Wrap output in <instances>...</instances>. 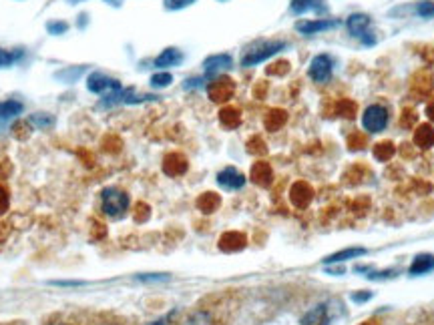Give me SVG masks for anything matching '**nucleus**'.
<instances>
[{
	"mask_svg": "<svg viewBox=\"0 0 434 325\" xmlns=\"http://www.w3.org/2000/svg\"><path fill=\"white\" fill-rule=\"evenodd\" d=\"M370 25H372V18L368 14H352L348 20H346V28L352 37L362 39L364 44H374V37L370 35Z\"/></svg>",
	"mask_w": 434,
	"mask_h": 325,
	"instance_id": "423d86ee",
	"label": "nucleus"
},
{
	"mask_svg": "<svg viewBox=\"0 0 434 325\" xmlns=\"http://www.w3.org/2000/svg\"><path fill=\"white\" fill-rule=\"evenodd\" d=\"M219 121H222V125L227 127V129H236L237 125L241 123V115H239V111H237V109H234V106H227V109H224V111L219 113Z\"/></svg>",
	"mask_w": 434,
	"mask_h": 325,
	"instance_id": "412c9836",
	"label": "nucleus"
},
{
	"mask_svg": "<svg viewBox=\"0 0 434 325\" xmlns=\"http://www.w3.org/2000/svg\"><path fill=\"white\" fill-rule=\"evenodd\" d=\"M330 324V312L328 305H316L302 317L300 325H328Z\"/></svg>",
	"mask_w": 434,
	"mask_h": 325,
	"instance_id": "4468645a",
	"label": "nucleus"
},
{
	"mask_svg": "<svg viewBox=\"0 0 434 325\" xmlns=\"http://www.w3.org/2000/svg\"><path fill=\"white\" fill-rule=\"evenodd\" d=\"M47 30H49V35H54V37L65 35L66 30H68V23H65V20H53V23L47 25Z\"/></svg>",
	"mask_w": 434,
	"mask_h": 325,
	"instance_id": "cd10ccee",
	"label": "nucleus"
},
{
	"mask_svg": "<svg viewBox=\"0 0 434 325\" xmlns=\"http://www.w3.org/2000/svg\"><path fill=\"white\" fill-rule=\"evenodd\" d=\"M193 2H195V0H163V4H165L167 11H181V8L191 6Z\"/></svg>",
	"mask_w": 434,
	"mask_h": 325,
	"instance_id": "c85d7f7f",
	"label": "nucleus"
},
{
	"mask_svg": "<svg viewBox=\"0 0 434 325\" xmlns=\"http://www.w3.org/2000/svg\"><path fill=\"white\" fill-rule=\"evenodd\" d=\"M332 73H334V61L330 54H318L312 59L310 63V68H308V75L310 78L318 82V85H324L332 78Z\"/></svg>",
	"mask_w": 434,
	"mask_h": 325,
	"instance_id": "20e7f679",
	"label": "nucleus"
},
{
	"mask_svg": "<svg viewBox=\"0 0 434 325\" xmlns=\"http://www.w3.org/2000/svg\"><path fill=\"white\" fill-rule=\"evenodd\" d=\"M246 247V237L241 233H225L219 239V249H224L227 253L231 251H239V249Z\"/></svg>",
	"mask_w": 434,
	"mask_h": 325,
	"instance_id": "6ab92c4d",
	"label": "nucleus"
},
{
	"mask_svg": "<svg viewBox=\"0 0 434 325\" xmlns=\"http://www.w3.org/2000/svg\"><path fill=\"white\" fill-rule=\"evenodd\" d=\"M105 2H111V4H115V6H117V4H121V0H105Z\"/></svg>",
	"mask_w": 434,
	"mask_h": 325,
	"instance_id": "c9c22d12",
	"label": "nucleus"
},
{
	"mask_svg": "<svg viewBox=\"0 0 434 325\" xmlns=\"http://www.w3.org/2000/svg\"><path fill=\"white\" fill-rule=\"evenodd\" d=\"M370 295H372V293H356L352 300H354V301H366V300H370Z\"/></svg>",
	"mask_w": 434,
	"mask_h": 325,
	"instance_id": "2f4dec72",
	"label": "nucleus"
},
{
	"mask_svg": "<svg viewBox=\"0 0 434 325\" xmlns=\"http://www.w3.org/2000/svg\"><path fill=\"white\" fill-rule=\"evenodd\" d=\"M336 26H338V20L318 18V20H300V23H296V30L306 35V37H310V35H318V32H324V30L336 28Z\"/></svg>",
	"mask_w": 434,
	"mask_h": 325,
	"instance_id": "1a4fd4ad",
	"label": "nucleus"
},
{
	"mask_svg": "<svg viewBox=\"0 0 434 325\" xmlns=\"http://www.w3.org/2000/svg\"><path fill=\"white\" fill-rule=\"evenodd\" d=\"M428 115H430V118L434 121V104H433V106H428Z\"/></svg>",
	"mask_w": 434,
	"mask_h": 325,
	"instance_id": "f704fd0d",
	"label": "nucleus"
},
{
	"mask_svg": "<svg viewBox=\"0 0 434 325\" xmlns=\"http://www.w3.org/2000/svg\"><path fill=\"white\" fill-rule=\"evenodd\" d=\"M362 125L370 133H380L388 125V111L382 104H372L362 115Z\"/></svg>",
	"mask_w": 434,
	"mask_h": 325,
	"instance_id": "39448f33",
	"label": "nucleus"
},
{
	"mask_svg": "<svg viewBox=\"0 0 434 325\" xmlns=\"http://www.w3.org/2000/svg\"><path fill=\"white\" fill-rule=\"evenodd\" d=\"M362 255H366V249L350 247L344 249V251H338V253H334V255H330L328 259L324 261H326V263H342V261L356 259V257H362Z\"/></svg>",
	"mask_w": 434,
	"mask_h": 325,
	"instance_id": "aec40b11",
	"label": "nucleus"
},
{
	"mask_svg": "<svg viewBox=\"0 0 434 325\" xmlns=\"http://www.w3.org/2000/svg\"><path fill=\"white\" fill-rule=\"evenodd\" d=\"M181 63H183V52L179 51V49H173V47H169V49H165V51L159 54L153 65L163 70V68L179 66Z\"/></svg>",
	"mask_w": 434,
	"mask_h": 325,
	"instance_id": "ddd939ff",
	"label": "nucleus"
},
{
	"mask_svg": "<svg viewBox=\"0 0 434 325\" xmlns=\"http://www.w3.org/2000/svg\"><path fill=\"white\" fill-rule=\"evenodd\" d=\"M416 143L421 145V147H430V145L434 143V133L430 127H421L418 129V133H416Z\"/></svg>",
	"mask_w": 434,
	"mask_h": 325,
	"instance_id": "a878e982",
	"label": "nucleus"
},
{
	"mask_svg": "<svg viewBox=\"0 0 434 325\" xmlns=\"http://www.w3.org/2000/svg\"><path fill=\"white\" fill-rule=\"evenodd\" d=\"M171 82L173 75L171 73H165V70H161V73L151 77V87H153V89H165V87H169Z\"/></svg>",
	"mask_w": 434,
	"mask_h": 325,
	"instance_id": "393cba45",
	"label": "nucleus"
},
{
	"mask_svg": "<svg viewBox=\"0 0 434 325\" xmlns=\"http://www.w3.org/2000/svg\"><path fill=\"white\" fill-rule=\"evenodd\" d=\"M430 271H434V255H430V253L416 255L412 265H410V269H408L410 275H426Z\"/></svg>",
	"mask_w": 434,
	"mask_h": 325,
	"instance_id": "2eb2a0df",
	"label": "nucleus"
},
{
	"mask_svg": "<svg viewBox=\"0 0 434 325\" xmlns=\"http://www.w3.org/2000/svg\"><path fill=\"white\" fill-rule=\"evenodd\" d=\"M20 56H23V51H6V49H0V68H6V66L14 65Z\"/></svg>",
	"mask_w": 434,
	"mask_h": 325,
	"instance_id": "b1692460",
	"label": "nucleus"
},
{
	"mask_svg": "<svg viewBox=\"0 0 434 325\" xmlns=\"http://www.w3.org/2000/svg\"><path fill=\"white\" fill-rule=\"evenodd\" d=\"M286 47H288V44H286L284 40H267V42H260V44H255V47H251V49L246 51V54L241 56V66H248V68H250V66L260 65L263 61L276 56L277 52H282Z\"/></svg>",
	"mask_w": 434,
	"mask_h": 325,
	"instance_id": "f257e3e1",
	"label": "nucleus"
},
{
	"mask_svg": "<svg viewBox=\"0 0 434 325\" xmlns=\"http://www.w3.org/2000/svg\"><path fill=\"white\" fill-rule=\"evenodd\" d=\"M234 66V59L229 56V54H211V56H207L205 61H203V68H205V73L207 75H219L222 70H227V68H231Z\"/></svg>",
	"mask_w": 434,
	"mask_h": 325,
	"instance_id": "9b49d317",
	"label": "nucleus"
},
{
	"mask_svg": "<svg viewBox=\"0 0 434 325\" xmlns=\"http://www.w3.org/2000/svg\"><path fill=\"white\" fill-rule=\"evenodd\" d=\"M289 11L294 14H326L328 13V4H326V0H291Z\"/></svg>",
	"mask_w": 434,
	"mask_h": 325,
	"instance_id": "9d476101",
	"label": "nucleus"
},
{
	"mask_svg": "<svg viewBox=\"0 0 434 325\" xmlns=\"http://www.w3.org/2000/svg\"><path fill=\"white\" fill-rule=\"evenodd\" d=\"M89 325H121V324H117V321H109V319H99V321H92V324Z\"/></svg>",
	"mask_w": 434,
	"mask_h": 325,
	"instance_id": "473e14b6",
	"label": "nucleus"
},
{
	"mask_svg": "<svg viewBox=\"0 0 434 325\" xmlns=\"http://www.w3.org/2000/svg\"><path fill=\"white\" fill-rule=\"evenodd\" d=\"M272 167L267 165V163H263V161H260V163H255L253 167H251V179L258 183V185H262V187H267L270 183H272Z\"/></svg>",
	"mask_w": 434,
	"mask_h": 325,
	"instance_id": "f3484780",
	"label": "nucleus"
},
{
	"mask_svg": "<svg viewBox=\"0 0 434 325\" xmlns=\"http://www.w3.org/2000/svg\"><path fill=\"white\" fill-rule=\"evenodd\" d=\"M217 183L227 191H237L246 185V175L241 171H237L236 167H225L224 171H219Z\"/></svg>",
	"mask_w": 434,
	"mask_h": 325,
	"instance_id": "6e6552de",
	"label": "nucleus"
},
{
	"mask_svg": "<svg viewBox=\"0 0 434 325\" xmlns=\"http://www.w3.org/2000/svg\"><path fill=\"white\" fill-rule=\"evenodd\" d=\"M145 325H169V324H167V319H159V321H149V324Z\"/></svg>",
	"mask_w": 434,
	"mask_h": 325,
	"instance_id": "72a5a7b5",
	"label": "nucleus"
},
{
	"mask_svg": "<svg viewBox=\"0 0 434 325\" xmlns=\"http://www.w3.org/2000/svg\"><path fill=\"white\" fill-rule=\"evenodd\" d=\"M416 14L422 18H433L434 16V2H421L416 6Z\"/></svg>",
	"mask_w": 434,
	"mask_h": 325,
	"instance_id": "c756f323",
	"label": "nucleus"
},
{
	"mask_svg": "<svg viewBox=\"0 0 434 325\" xmlns=\"http://www.w3.org/2000/svg\"><path fill=\"white\" fill-rule=\"evenodd\" d=\"M23 111H25V104L20 101H14V99L2 101L0 103V121H13L18 115H23Z\"/></svg>",
	"mask_w": 434,
	"mask_h": 325,
	"instance_id": "dca6fc26",
	"label": "nucleus"
},
{
	"mask_svg": "<svg viewBox=\"0 0 434 325\" xmlns=\"http://www.w3.org/2000/svg\"><path fill=\"white\" fill-rule=\"evenodd\" d=\"M286 121V115L282 113V111H272L270 115H267V118H265V125H267V129H277V127H282V123Z\"/></svg>",
	"mask_w": 434,
	"mask_h": 325,
	"instance_id": "bb28decb",
	"label": "nucleus"
},
{
	"mask_svg": "<svg viewBox=\"0 0 434 325\" xmlns=\"http://www.w3.org/2000/svg\"><path fill=\"white\" fill-rule=\"evenodd\" d=\"M163 171L171 177H177V175H183L187 171V161H185L181 155H169L163 163Z\"/></svg>",
	"mask_w": 434,
	"mask_h": 325,
	"instance_id": "a211bd4d",
	"label": "nucleus"
},
{
	"mask_svg": "<svg viewBox=\"0 0 434 325\" xmlns=\"http://www.w3.org/2000/svg\"><path fill=\"white\" fill-rule=\"evenodd\" d=\"M28 123H30L35 129H51V127H54V117L53 115H49V113H35V115L28 117Z\"/></svg>",
	"mask_w": 434,
	"mask_h": 325,
	"instance_id": "4be33fe9",
	"label": "nucleus"
},
{
	"mask_svg": "<svg viewBox=\"0 0 434 325\" xmlns=\"http://www.w3.org/2000/svg\"><path fill=\"white\" fill-rule=\"evenodd\" d=\"M49 325H68V324H65V321H51Z\"/></svg>",
	"mask_w": 434,
	"mask_h": 325,
	"instance_id": "e433bc0d",
	"label": "nucleus"
},
{
	"mask_svg": "<svg viewBox=\"0 0 434 325\" xmlns=\"http://www.w3.org/2000/svg\"><path fill=\"white\" fill-rule=\"evenodd\" d=\"M219 197L215 193H203V195L198 199V207L203 211V213H213L215 209L219 207Z\"/></svg>",
	"mask_w": 434,
	"mask_h": 325,
	"instance_id": "5701e85b",
	"label": "nucleus"
},
{
	"mask_svg": "<svg viewBox=\"0 0 434 325\" xmlns=\"http://www.w3.org/2000/svg\"><path fill=\"white\" fill-rule=\"evenodd\" d=\"M181 325H222L217 315L211 312V309H205V307H199V309H193L185 317Z\"/></svg>",
	"mask_w": 434,
	"mask_h": 325,
	"instance_id": "f8f14e48",
	"label": "nucleus"
},
{
	"mask_svg": "<svg viewBox=\"0 0 434 325\" xmlns=\"http://www.w3.org/2000/svg\"><path fill=\"white\" fill-rule=\"evenodd\" d=\"M11 207V195L4 187H0V215H4Z\"/></svg>",
	"mask_w": 434,
	"mask_h": 325,
	"instance_id": "7c9ffc66",
	"label": "nucleus"
},
{
	"mask_svg": "<svg viewBox=\"0 0 434 325\" xmlns=\"http://www.w3.org/2000/svg\"><path fill=\"white\" fill-rule=\"evenodd\" d=\"M234 91H236V85L234 80L227 77H217L215 80H211L210 87H207V92H210V99L213 103H225L234 97Z\"/></svg>",
	"mask_w": 434,
	"mask_h": 325,
	"instance_id": "0eeeda50",
	"label": "nucleus"
},
{
	"mask_svg": "<svg viewBox=\"0 0 434 325\" xmlns=\"http://www.w3.org/2000/svg\"><path fill=\"white\" fill-rule=\"evenodd\" d=\"M87 89L95 94H111V92H117L123 89V85L119 82L117 78L109 77L105 73H91L87 77Z\"/></svg>",
	"mask_w": 434,
	"mask_h": 325,
	"instance_id": "7ed1b4c3",
	"label": "nucleus"
},
{
	"mask_svg": "<svg viewBox=\"0 0 434 325\" xmlns=\"http://www.w3.org/2000/svg\"><path fill=\"white\" fill-rule=\"evenodd\" d=\"M101 209L109 217H121L129 209V195L117 187H109L101 195Z\"/></svg>",
	"mask_w": 434,
	"mask_h": 325,
	"instance_id": "f03ea898",
	"label": "nucleus"
}]
</instances>
